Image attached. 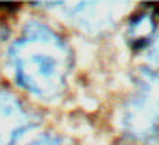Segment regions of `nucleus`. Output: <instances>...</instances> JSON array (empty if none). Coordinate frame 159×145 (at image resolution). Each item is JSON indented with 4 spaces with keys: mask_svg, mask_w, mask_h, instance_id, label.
Listing matches in <instances>:
<instances>
[{
    "mask_svg": "<svg viewBox=\"0 0 159 145\" xmlns=\"http://www.w3.org/2000/svg\"><path fill=\"white\" fill-rule=\"evenodd\" d=\"M9 63L21 89L39 99L53 101L67 87L74 53L69 43L50 26L29 21L9 48Z\"/></svg>",
    "mask_w": 159,
    "mask_h": 145,
    "instance_id": "1",
    "label": "nucleus"
},
{
    "mask_svg": "<svg viewBox=\"0 0 159 145\" xmlns=\"http://www.w3.org/2000/svg\"><path fill=\"white\" fill-rule=\"evenodd\" d=\"M125 138L139 143H154L159 137V70L137 68L134 90L127 97L121 113Z\"/></svg>",
    "mask_w": 159,
    "mask_h": 145,
    "instance_id": "2",
    "label": "nucleus"
},
{
    "mask_svg": "<svg viewBox=\"0 0 159 145\" xmlns=\"http://www.w3.org/2000/svg\"><path fill=\"white\" fill-rule=\"evenodd\" d=\"M147 50H149V51H147L149 53V60H151L156 67H159V34L152 39V43L147 46Z\"/></svg>",
    "mask_w": 159,
    "mask_h": 145,
    "instance_id": "6",
    "label": "nucleus"
},
{
    "mask_svg": "<svg viewBox=\"0 0 159 145\" xmlns=\"http://www.w3.org/2000/svg\"><path fill=\"white\" fill-rule=\"evenodd\" d=\"M38 125L36 114L9 89H0V145H16Z\"/></svg>",
    "mask_w": 159,
    "mask_h": 145,
    "instance_id": "3",
    "label": "nucleus"
},
{
    "mask_svg": "<svg viewBox=\"0 0 159 145\" xmlns=\"http://www.w3.org/2000/svg\"><path fill=\"white\" fill-rule=\"evenodd\" d=\"M159 22V4H145L142 11L134 14L127 22L125 39L135 51L145 50L156 38Z\"/></svg>",
    "mask_w": 159,
    "mask_h": 145,
    "instance_id": "4",
    "label": "nucleus"
},
{
    "mask_svg": "<svg viewBox=\"0 0 159 145\" xmlns=\"http://www.w3.org/2000/svg\"><path fill=\"white\" fill-rule=\"evenodd\" d=\"M28 145H70V143L58 135H41V137L31 140Z\"/></svg>",
    "mask_w": 159,
    "mask_h": 145,
    "instance_id": "5",
    "label": "nucleus"
}]
</instances>
